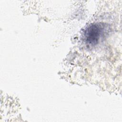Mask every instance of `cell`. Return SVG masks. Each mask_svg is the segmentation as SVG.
Returning <instances> with one entry per match:
<instances>
[{"instance_id":"1","label":"cell","mask_w":122,"mask_h":122,"mask_svg":"<svg viewBox=\"0 0 122 122\" xmlns=\"http://www.w3.org/2000/svg\"><path fill=\"white\" fill-rule=\"evenodd\" d=\"M104 27L101 23H93L89 25L85 31V36L89 44L95 45L97 44L103 35Z\"/></svg>"}]
</instances>
